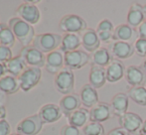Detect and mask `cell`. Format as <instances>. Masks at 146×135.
I'll use <instances>...</instances> for the list:
<instances>
[{
	"label": "cell",
	"instance_id": "cell-1",
	"mask_svg": "<svg viewBox=\"0 0 146 135\" xmlns=\"http://www.w3.org/2000/svg\"><path fill=\"white\" fill-rule=\"evenodd\" d=\"M9 27L11 28L13 34L15 35L16 39L23 45L27 47L33 42L35 39V31L32 25L25 22L19 17H13L9 20L8 23Z\"/></svg>",
	"mask_w": 146,
	"mask_h": 135
},
{
	"label": "cell",
	"instance_id": "cell-2",
	"mask_svg": "<svg viewBox=\"0 0 146 135\" xmlns=\"http://www.w3.org/2000/svg\"><path fill=\"white\" fill-rule=\"evenodd\" d=\"M63 36L55 33H44L35 36L33 46L43 53H51L61 46Z\"/></svg>",
	"mask_w": 146,
	"mask_h": 135
},
{
	"label": "cell",
	"instance_id": "cell-3",
	"mask_svg": "<svg viewBox=\"0 0 146 135\" xmlns=\"http://www.w3.org/2000/svg\"><path fill=\"white\" fill-rule=\"evenodd\" d=\"M56 89L62 95H71L75 89V75L69 68H64L59 73H57L54 79Z\"/></svg>",
	"mask_w": 146,
	"mask_h": 135
},
{
	"label": "cell",
	"instance_id": "cell-4",
	"mask_svg": "<svg viewBox=\"0 0 146 135\" xmlns=\"http://www.w3.org/2000/svg\"><path fill=\"white\" fill-rule=\"evenodd\" d=\"M59 28L65 34H79L88 29L87 22L84 18L75 14L64 16L59 23Z\"/></svg>",
	"mask_w": 146,
	"mask_h": 135
},
{
	"label": "cell",
	"instance_id": "cell-5",
	"mask_svg": "<svg viewBox=\"0 0 146 135\" xmlns=\"http://www.w3.org/2000/svg\"><path fill=\"white\" fill-rule=\"evenodd\" d=\"M42 77V71L40 68L27 67L26 69L21 73L18 79H19L21 89L25 93L34 89L41 81Z\"/></svg>",
	"mask_w": 146,
	"mask_h": 135
},
{
	"label": "cell",
	"instance_id": "cell-6",
	"mask_svg": "<svg viewBox=\"0 0 146 135\" xmlns=\"http://www.w3.org/2000/svg\"><path fill=\"white\" fill-rule=\"evenodd\" d=\"M20 56L24 59L28 67L43 68L46 66V56L33 45L24 47L20 52Z\"/></svg>",
	"mask_w": 146,
	"mask_h": 135
},
{
	"label": "cell",
	"instance_id": "cell-7",
	"mask_svg": "<svg viewBox=\"0 0 146 135\" xmlns=\"http://www.w3.org/2000/svg\"><path fill=\"white\" fill-rule=\"evenodd\" d=\"M43 121L39 114L28 116L17 124L16 131L23 135H37L40 133L43 127Z\"/></svg>",
	"mask_w": 146,
	"mask_h": 135
},
{
	"label": "cell",
	"instance_id": "cell-8",
	"mask_svg": "<svg viewBox=\"0 0 146 135\" xmlns=\"http://www.w3.org/2000/svg\"><path fill=\"white\" fill-rule=\"evenodd\" d=\"M65 67L73 69H80L87 66L90 61V56L87 52L82 50H76L64 54Z\"/></svg>",
	"mask_w": 146,
	"mask_h": 135
},
{
	"label": "cell",
	"instance_id": "cell-9",
	"mask_svg": "<svg viewBox=\"0 0 146 135\" xmlns=\"http://www.w3.org/2000/svg\"><path fill=\"white\" fill-rule=\"evenodd\" d=\"M118 121L120 124V127L123 128L127 133L135 134L139 133L141 127L143 125V119L140 115L134 112H128L118 117Z\"/></svg>",
	"mask_w": 146,
	"mask_h": 135
},
{
	"label": "cell",
	"instance_id": "cell-10",
	"mask_svg": "<svg viewBox=\"0 0 146 135\" xmlns=\"http://www.w3.org/2000/svg\"><path fill=\"white\" fill-rule=\"evenodd\" d=\"M17 14L19 18L29 23L30 25H35L41 19V13L36 5L29 2H24L18 7Z\"/></svg>",
	"mask_w": 146,
	"mask_h": 135
},
{
	"label": "cell",
	"instance_id": "cell-11",
	"mask_svg": "<svg viewBox=\"0 0 146 135\" xmlns=\"http://www.w3.org/2000/svg\"><path fill=\"white\" fill-rule=\"evenodd\" d=\"M112 115L113 113H112L111 106L106 102H98L90 110V119L92 122L102 123L111 118Z\"/></svg>",
	"mask_w": 146,
	"mask_h": 135
},
{
	"label": "cell",
	"instance_id": "cell-12",
	"mask_svg": "<svg viewBox=\"0 0 146 135\" xmlns=\"http://www.w3.org/2000/svg\"><path fill=\"white\" fill-rule=\"evenodd\" d=\"M110 52L111 56L116 60H126L133 56L134 48L132 44L121 41H115L110 46Z\"/></svg>",
	"mask_w": 146,
	"mask_h": 135
},
{
	"label": "cell",
	"instance_id": "cell-13",
	"mask_svg": "<svg viewBox=\"0 0 146 135\" xmlns=\"http://www.w3.org/2000/svg\"><path fill=\"white\" fill-rule=\"evenodd\" d=\"M63 112L59 105L54 103H48L43 105L39 110V116L42 119L43 123L50 124L57 122L61 119Z\"/></svg>",
	"mask_w": 146,
	"mask_h": 135
},
{
	"label": "cell",
	"instance_id": "cell-14",
	"mask_svg": "<svg viewBox=\"0 0 146 135\" xmlns=\"http://www.w3.org/2000/svg\"><path fill=\"white\" fill-rule=\"evenodd\" d=\"M138 37V33L135 28L129 26L128 24H119L114 28L113 31V40L126 42L131 44L135 42Z\"/></svg>",
	"mask_w": 146,
	"mask_h": 135
},
{
	"label": "cell",
	"instance_id": "cell-15",
	"mask_svg": "<svg viewBox=\"0 0 146 135\" xmlns=\"http://www.w3.org/2000/svg\"><path fill=\"white\" fill-rule=\"evenodd\" d=\"M81 104L82 101L80 95L73 93L71 95H65L64 97H62V99L60 101L59 106L61 108L62 112H63V115H65L68 118L74 111L81 108Z\"/></svg>",
	"mask_w": 146,
	"mask_h": 135
},
{
	"label": "cell",
	"instance_id": "cell-16",
	"mask_svg": "<svg viewBox=\"0 0 146 135\" xmlns=\"http://www.w3.org/2000/svg\"><path fill=\"white\" fill-rule=\"evenodd\" d=\"M65 66V58L62 51H54L46 56V69L50 73H59Z\"/></svg>",
	"mask_w": 146,
	"mask_h": 135
},
{
	"label": "cell",
	"instance_id": "cell-17",
	"mask_svg": "<svg viewBox=\"0 0 146 135\" xmlns=\"http://www.w3.org/2000/svg\"><path fill=\"white\" fill-rule=\"evenodd\" d=\"M125 69H126V68L122 63V61L113 59L106 69V81L111 83L119 81L122 77H124Z\"/></svg>",
	"mask_w": 146,
	"mask_h": 135
},
{
	"label": "cell",
	"instance_id": "cell-18",
	"mask_svg": "<svg viewBox=\"0 0 146 135\" xmlns=\"http://www.w3.org/2000/svg\"><path fill=\"white\" fill-rule=\"evenodd\" d=\"M124 77L126 83L131 87H140L145 85L146 83V73L142 71L140 67L129 66L125 69Z\"/></svg>",
	"mask_w": 146,
	"mask_h": 135
},
{
	"label": "cell",
	"instance_id": "cell-19",
	"mask_svg": "<svg viewBox=\"0 0 146 135\" xmlns=\"http://www.w3.org/2000/svg\"><path fill=\"white\" fill-rule=\"evenodd\" d=\"M82 45L88 53H94L100 48V40L98 32L92 28H88L82 33Z\"/></svg>",
	"mask_w": 146,
	"mask_h": 135
},
{
	"label": "cell",
	"instance_id": "cell-20",
	"mask_svg": "<svg viewBox=\"0 0 146 135\" xmlns=\"http://www.w3.org/2000/svg\"><path fill=\"white\" fill-rule=\"evenodd\" d=\"M80 97H81L82 104L85 106V108H92L98 103V99H100L96 89H94L90 83L83 85L80 91Z\"/></svg>",
	"mask_w": 146,
	"mask_h": 135
},
{
	"label": "cell",
	"instance_id": "cell-21",
	"mask_svg": "<svg viewBox=\"0 0 146 135\" xmlns=\"http://www.w3.org/2000/svg\"><path fill=\"white\" fill-rule=\"evenodd\" d=\"M127 24L133 28H138L145 21V14L143 5L140 3H133L127 13Z\"/></svg>",
	"mask_w": 146,
	"mask_h": 135
},
{
	"label": "cell",
	"instance_id": "cell-22",
	"mask_svg": "<svg viewBox=\"0 0 146 135\" xmlns=\"http://www.w3.org/2000/svg\"><path fill=\"white\" fill-rule=\"evenodd\" d=\"M112 113L113 115L120 117L121 115L125 114L127 112L129 106V97L126 93H119L114 95L110 102Z\"/></svg>",
	"mask_w": 146,
	"mask_h": 135
},
{
	"label": "cell",
	"instance_id": "cell-23",
	"mask_svg": "<svg viewBox=\"0 0 146 135\" xmlns=\"http://www.w3.org/2000/svg\"><path fill=\"white\" fill-rule=\"evenodd\" d=\"M88 81H90V85H92L94 89H98L102 87L108 81H106V69L102 67L92 66L90 75H88Z\"/></svg>",
	"mask_w": 146,
	"mask_h": 135
},
{
	"label": "cell",
	"instance_id": "cell-24",
	"mask_svg": "<svg viewBox=\"0 0 146 135\" xmlns=\"http://www.w3.org/2000/svg\"><path fill=\"white\" fill-rule=\"evenodd\" d=\"M82 45V38L79 34H65L62 38V43L60 46V51L66 53L73 52L79 49Z\"/></svg>",
	"mask_w": 146,
	"mask_h": 135
},
{
	"label": "cell",
	"instance_id": "cell-25",
	"mask_svg": "<svg viewBox=\"0 0 146 135\" xmlns=\"http://www.w3.org/2000/svg\"><path fill=\"white\" fill-rule=\"evenodd\" d=\"M90 121V111L88 110V108H79L68 117V122L70 125L78 128H84Z\"/></svg>",
	"mask_w": 146,
	"mask_h": 135
},
{
	"label": "cell",
	"instance_id": "cell-26",
	"mask_svg": "<svg viewBox=\"0 0 146 135\" xmlns=\"http://www.w3.org/2000/svg\"><path fill=\"white\" fill-rule=\"evenodd\" d=\"M90 60H92V66L106 68L111 63V61L113 60V57L111 56L108 49L100 48L94 53H92Z\"/></svg>",
	"mask_w": 146,
	"mask_h": 135
},
{
	"label": "cell",
	"instance_id": "cell-27",
	"mask_svg": "<svg viewBox=\"0 0 146 135\" xmlns=\"http://www.w3.org/2000/svg\"><path fill=\"white\" fill-rule=\"evenodd\" d=\"M21 89L18 77L13 75H6L0 79V91H2L6 95H14L18 93V91Z\"/></svg>",
	"mask_w": 146,
	"mask_h": 135
},
{
	"label": "cell",
	"instance_id": "cell-28",
	"mask_svg": "<svg viewBox=\"0 0 146 135\" xmlns=\"http://www.w3.org/2000/svg\"><path fill=\"white\" fill-rule=\"evenodd\" d=\"M6 67V71L9 73L10 75H13L15 77H19L21 75V73H23L24 71L27 68V65H26L24 59L22 58L21 56H17L12 58L10 61L4 63Z\"/></svg>",
	"mask_w": 146,
	"mask_h": 135
},
{
	"label": "cell",
	"instance_id": "cell-29",
	"mask_svg": "<svg viewBox=\"0 0 146 135\" xmlns=\"http://www.w3.org/2000/svg\"><path fill=\"white\" fill-rule=\"evenodd\" d=\"M16 42V37L13 34L9 25L0 23V45L6 47H13Z\"/></svg>",
	"mask_w": 146,
	"mask_h": 135
},
{
	"label": "cell",
	"instance_id": "cell-30",
	"mask_svg": "<svg viewBox=\"0 0 146 135\" xmlns=\"http://www.w3.org/2000/svg\"><path fill=\"white\" fill-rule=\"evenodd\" d=\"M127 95L134 103L140 106H146V87L144 85L133 87L129 89Z\"/></svg>",
	"mask_w": 146,
	"mask_h": 135
},
{
	"label": "cell",
	"instance_id": "cell-31",
	"mask_svg": "<svg viewBox=\"0 0 146 135\" xmlns=\"http://www.w3.org/2000/svg\"><path fill=\"white\" fill-rule=\"evenodd\" d=\"M84 135H104L106 130L102 123L90 121L85 127L83 128Z\"/></svg>",
	"mask_w": 146,
	"mask_h": 135
},
{
	"label": "cell",
	"instance_id": "cell-32",
	"mask_svg": "<svg viewBox=\"0 0 146 135\" xmlns=\"http://www.w3.org/2000/svg\"><path fill=\"white\" fill-rule=\"evenodd\" d=\"M135 54L139 57H146V39L145 38H138L133 44Z\"/></svg>",
	"mask_w": 146,
	"mask_h": 135
},
{
	"label": "cell",
	"instance_id": "cell-33",
	"mask_svg": "<svg viewBox=\"0 0 146 135\" xmlns=\"http://www.w3.org/2000/svg\"><path fill=\"white\" fill-rule=\"evenodd\" d=\"M12 58H13V54H12L11 48L0 45V62L4 64V63L10 61Z\"/></svg>",
	"mask_w": 146,
	"mask_h": 135
},
{
	"label": "cell",
	"instance_id": "cell-34",
	"mask_svg": "<svg viewBox=\"0 0 146 135\" xmlns=\"http://www.w3.org/2000/svg\"><path fill=\"white\" fill-rule=\"evenodd\" d=\"M100 31L113 32L114 31L113 23H112L110 19H102L98 25V30H96V32H100Z\"/></svg>",
	"mask_w": 146,
	"mask_h": 135
},
{
	"label": "cell",
	"instance_id": "cell-35",
	"mask_svg": "<svg viewBox=\"0 0 146 135\" xmlns=\"http://www.w3.org/2000/svg\"><path fill=\"white\" fill-rule=\"evenodd\" d=\"M61 135H84L82 133V131L80 130V128L75 127L73 125H65L62 127L61 132H60Z\"/></svg>",
	"mask_w": 146,
	"mask_h": 135
},
{
	"label": "cell",
	"instance_id": "cell-36",
	"mask_svg": "<svg viewBox=\"0 0 146 135\" xmlns=\"http://www.w3.org/2000/svg\"><path fill=\"white\" fill-rule=\"evenodd\" d=\"M98 38H100V42L110 43V41L113 40V32L100 31V32H98Z\"/></svg>",
	"mask_w": 146,
	"mask_h": 135
},
{
	"label": "cell",
	"instance_id": "cell-37",
	"mask_svg": "<svg viewBox=\"0 0 146 135\" xmlns=\"http://www.w3.org/2000/svg\"><path fill=\"white\" fill-rule=\"evenodd\" d=\"M11 126L6 119L0 120V135H11Z\"/></svg>",
	"mask_w": 146,
	"mask_h": 135
},
{
	"label": "cell",
	"instance_id": "cell-38",
	"mask_svg": "<svg viewBox=\"0 0 146 135\" xmlns=\"http://www.w3.org/2000/svg\"><path fill=\"white\" fill-rule=\"evenodd\" d=\"M137 33H138V38L146 39V21L143 22V23L137 28Z\"/></svg>",
	"mask_w": 146,
	"mask_h": 135
},
{
	"label": "cell",
	"instance_id": "cell-39",
	"mask_svg": "<svg viewBox=\"0 0 146 135\" xmlns=\"http://www.w3.org/2000/svg\"><path fill=\"white\" fill-rule=\"evenodd\" d=\"M106 135H128V133H127L123 128L116 127V128H113V129L110 130Z\"/></svg>",
	"mask_w": 146,
	"mask_h": 135
},
{
	"label": "cell",
	"instance_id": "cell-40",
	"mask_svg": "<svg viewBox=\"0 0 146 135\" xmlns=\"http://www.w3.org/2000/svg\"><path fill=\"white\" fill-rule=\"evenodd\" d=\"M6 115H7V111H6V107L3 105H0V120L5 119Z\"/></svg>",
	"mask_w": 146,
	"mask_h": 135
},
{
	"label": "cell",
	"instance_id": "cell-41",
	"mask_svg": "<svg viewBox=\"0 0 146 135\" xmlns=\"http://www.w3.org/2000/svg\"><path fill=\"white\" fill-rule=\"evenodd\" d=\"M6 73H7V71H6L5 65H4L3 63L0 62V79H1V77H3L4 75H5Z\"/></svg>",
	"mask_w": 146,
	"mask_h": 135
},
{
	"label": "cell",
	"instance_id": "cell-42",
	"mask_svg": "<svg viewBox=\"0 0 146 135\" xmlns=\"http://www.w3.org/2000/svg\"><path fill=\"white\" fill-rule=\"evenodd\" d=\"M6 95L3 93L2 91H0V105H3L4 106V103L6 102Z\"/></svg>",
	"mask_w": 146,
	"mask_h": 135
},
{
	"label": "cell",
	"instance_id": "cell-43",
	"mask_svg": "<svg viewBox=\"0 0 146 135\" xmlns=\"http://www.w3.org/2000/svg\"><path fill=\"white\" fill-rule=\"evenodd\" d=\"M138 135H146V120L143 122V125L141 127V130L139 131Z\"/></svg>",
	"mask_w": 146,
	"mask_h": 135
},
{
	"label": "cell",
	"instance_id": "cell-44",
	"mask_svg": "<svg viewBox=\"0 0 146 135\" xmlns=\"http://www.w3.org/2000/svg\"><path fill=\"white\" fill-rule=\"evenodd\" d=\"M140 68L142 69V71L146 73V59H145L144 61H143V63L141 64V67Z\"/></svg>",
	"mask_w": 146,
	"mask_h": 135
},
{
	"label": "cell",
	"instance_id": "cell-45",
	"mask_svg": "<svg viewBox=\"0 0 146 135\" xmlns=\"http://www.w3.org/2000/svg\"><path fill=\"white\" fill-rule=\"evenodd\" d=\"M143 8H144V14H145V18H146V4L143 5Z\"/></svg>",
	"mask_w": 146,
	"mask_h": 135
},
{
	"label": "cell",
	"instance_id": "cell-46",
	"mask_svg": "<svg viewBox=\"0 0 146 135\" xmlns=\"http://www.w3.org/2000/svg\"><path fill=\"white\" fill-rule=\"evenodd\" d=\"M11 135H23V134H20V133H13V134H11Z\"/></svg>",
	"mask_w": 146,
	"mask_h": 135
},
{
	"label": "cell",
	"instance_id": "cell-47",
	"mask_svg": "<svg viewBox=\"0 0 146 135\" xmlns=\"http://www.w3.org/2000/svg\"><path fill=\"white\" fill-rule=\"evenodd\" d=\"M144 87H146V83H145V85H144Z\"/></svg>",
	"mask_w": 146,
	"mask_h": 135
}]
</instances>
